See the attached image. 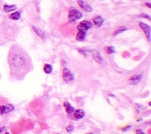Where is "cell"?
Returning <instances> with one entry per match:
<instances>
[{
	"instance_id": "44dd1931",
	"label": "cell",
	"mask_w": 151,
	"mask_h": 134,
	"mask_svg": "<svg viewBox=\"0 0 151 134\" xmlns=\"http://www.w3.org/2000/svg\"><path fill=\"white\" fill-rule=\"evenodd\" d=\"M74 129V127H73V126H68L67 127V132H72L73 130Z\"/></svg>"
},
{
	"instance_id": "ac0fdd59",
	"label": "cell",
	"mask_w": 151,
	"mask_h": 134,
	"mask_svg": "<svg viewBox=\"0 0 151 134\" xmlns=\"http://www.w3.org/2000/svg\"><path fill=\"white\" fill-rule=\"evenodd\" d=\"M52 70H53V68H52V65H50V64H45L44 66V71L45 73L47 74H50L52 73Z\"/></svg>"
},
{
	"instance_id": "e0dca14e",
	"label": "cell",
	"mask_w": 151,
	"mask_h": 134,
	"mask_svg": "<svg viewBox=\"0 0 151 134\" xmlns=\"http://www.w3.org/2000/svg\"><path fill=\"white\" fill-rule=\"evenodd\" d=\"M127 29L128 28L126 27H118L117 29L115 30V31L114 33V36H117V35H120V34L125 32V30H127Z\"/></svg>"
},
{
	"instance_id": "277c9868",
	"label": "cell",
	"mask_w": 151,
	"mask_h": 134,
	"mask_svg": "<svg viewBox=\"0 0 151 134\" xmlns=\"http://www.w3.org/2000/svg\"><path fill=\"white\" fill-rule=\"evenodd\" d=\"M140 27L143 30L148 41L150 42L151 41V27H150V26L146 24H145V23H143V22H140Z\"/></svg>"
},
{
	"instance_id": "6da1fadb",
	"label": "cell",
	"mask_w": 151,
	"mask_h": 134,
	"mask_svg": "<svg viewBox=\"0 0 151 134\" xmlns=\"http://www.w3.org/2000/svg\"><path fill=\"white\" fill-rule=\"evenodd\" d=\"M8 62L11 77L15 80L24 79L27 73L33 70L32 58L18 45L11 47L8 56Z\"/></svg>"
},
{
	"instance_id": "8fae6325",
	"label": "cell",
	"mask_w": 151,
	"mask_h": 134,
	"mask_svg": "<svg viewBox=\"0 0 151 134\" xmlns=\"http://www.w3.org/2000/svg\"><path fill=\"white\" fill-rule=\"evenodd\" d=\"M74 117L77 120H80V119H82L84 117H85V112L84 111L81 110V109H77L74 112Z\"/></svg>"
},
{
	"instance_id": "83f0119b",
	"label": "cell",
	"mask_w": 151,
	"mask_h": 134,
	"mask_svg": "<svg viewBox=\"0 0 151 134\" xmlns=\"http://www.w3.org/2000/svg\"><path fill=\"white\" fill-rule=\"evenodd\" d=\"M56 134H59V133H56Z\"/></svg>"
},
{
	"instance_id": "7c38bea8",
	"label": "cell",
	"mask_w": 151,
	"mask_h": 134,
	"mask_svg": "<svg viewBox=\"0 0 151 134\" xmlns=\"http://www.w3.org/2000/svg\"><path fill=\"white\" fill-rule=\"evenodd\" d=\"M17 9H18V7H17L16 6H15V5H12V6L5 5L4 7H3V10H4L6 12H7V13L14 12V11H15Z\"/></svg>"
},
{
	"instance_id": "5bb4252c",
	"label": "cell",
	"mask_w": 151,
	"mask_h": 134,
	"mask_svg": "<svg viewBox=\"0 0 151 134\" xmlns=\"http://www.w3.org/2000/svg\"><path fill=\"white\" fill-rule=\"evenodd\" d=\"M93 59L98 62V63H99V64H103L104 63V59H103V58L102 57V56H101V54L99 53H98V52H96V53H94L93 54Z\"/></svg>"
},
{
	"instance_id": "ffe728a7",
	"label": "cell",
	"mask_w": 151,
	"mask_h": 134,
	"mask_svg": "<svg viewBox=\"0 0 151 134\" xmlns=\"http://www.w3.org/2000/svg\"><path fill=\"white\" fill-rule=\"evenodd\" d=\"M139 17L142 18H146L148 20H150V16L148 15H146V14H140V15H139Z\"/></svg>"
},
{
	"instance_id": "4fadbf2b",
	"label": "cell",
	"mask_w": 151,
	"mask_h": 134,
	"mask_svg": "<svg viewBox=\"0 0 151 134\" xmlns=\"http://www.w3.org/2000/svg\"><path fill=\"white\" fill-rule=\"evenodd\" d=\"M64 108H65L66 111H67V114H72L73 112L75 111V108H74L70 103H68V102H64Z\"/></svg>"
},
{
	"instance_id": "484cf974",
	"label": "cell",
	"mask_w": 151,
	"mask_h": 134,
	"mask_svg": "<svg viewBox=\"0 0 151 134\" xmlns=\"http://www.w3.org/2000/svg\"><path fill=\"white\" fill-rule=\"evenodd\" d=\"M5 134H9V132H6V133H5Z\"/></svg>"
},
{
	"instance_id": "4316f807",
	"label": "cell",
	"mask_w": 151,
	"mask_h": 134,
	"mask_svg": "<svg viewBox=\"0 0 151 134\" xmlns=\"http://www.w3.org/2000/svg\"><path fill=\"white\" fill-rule=\"evenodd\" d=\"M86 134H93V133H86Z\"/></svg>"
},
{
	"instance_id": "9c48e42d",
	"label": "cell",
	"mask_w": 151,
	"mask_h": 134,
	"mask_svg": "<svg viewBox=\"0 0 151 134\" xmlns=\"http://www.w3.org/2000/svg\"><path fill=\"white\" fill-rule=\"evenodd\" d=\"M32 28H33V30L37 34V35H38V37H40L41 38H42V39H44L45 38V34H44V32L41 29V28H39L38 27H36V26H35V25H33L32 26Z\"/></svg>"
},
{
	"instance_id": "7402d4cb",
	"label": "cell",
	"mask_w": 151,
	"mask_h": 134,
	"mask_svg": "<svg viewBox=\"0 0 151 134\" xmlns=\"http://www.w3.org/2000/svg\"><path fill=\"white\" fill-rule=\"evenodd\" d=\"M136 133L137 134H146L142 129H137V131H136Z\"/></svg>"
},
{
	"instance_id": "9a60e30c",
	"label": "cell",
	"mask_w": 151,
	"mask_h": 134,
	"mask_svg": "<svg viewBox=\"0 0 151 134\" xmlns=\"http://www.w3.org/2000/svg\"><path fill=\"white\" fill-rule=\"evenodd\" d=\"M85 32H83V31H79L77 33V35L76 36V39L78 41H83L85 38Z\"/></svg>"
},
{
	"instance_id": "5b68a950",
	"label": "cell",
	"mask_w": 151,
	"mask_h": 134,
	"mask_svg": "<svg viewBox=\"0 0 151 134\" xmlns=\"http://www.w3.org/2000/svg\"><path fill=\"white\" fill-rule=\"evenodd\" d=\"M63 77L64 79L66 82L70 83L71 82H73L74 80V77L73 73H71V71L70 70H68L67 68H64V71H63Z\"/></svg>"
},
{
	"instance_id": "d6986e66",
	"label": "cell",
	"mask_w": 151,
	"mask_h": 134,
	"mask_svg": "<svg viewBox=\"0 0 151 134\" xmlns=\"http://www.w3.org/2000/svg\"><path fill=\"white\" fill-rule=\"evenodd\" d=\"M106 50H107V53L108 54H113V53H115V48H114V47H108Z\"/></svg>"
},
{
	"instance_id": "d4e9b609",
	"label": "cell",
	"mask_w": 151,
	"mask_h": 134,
	"mask_svg": "<svg viewBox=\"0 0 151 134\" xmlns=\"http://www.w3.org/2000/svg\"><path fill=\"white\" fill-rule=\"evenodd\" d=\"M146 6H147L149 8H150V7H151V6H150V3H146Z\"/></svg>"
},
{
	"instance_id": "3957f363",
	"label": "cell",
	"mask_w": 151,
	"mask_h": 134,
	"mask_svg": "<svg viewBox=\"0 0 151 134\" xmlns=\"http://www.w3.org/2000/svg\"><path fill=\"white\" fill-rule=\"evenodd\" d=\"M93 23L89 21H82V22H80L76 28L79 31H83V32H87V30H88L90 28L93 27Z\"/></svg>"
},
{
	"instance_id": "cb8c5ba5",
	"label": "cell",
	"mask_w": 151,
	"mask_h": 134,
	"mask_svg": "<svg viewBox=\"0 0 151 134\" xmlns=\"http://www.w3.org/2000/svg\"><path fill=\"white\" fill-rule=\"evenodd\" d=\"M6 129V128L5 126H3V127H0V134H1L3 132H4Z\"/></svg>"
},
{
	"instance_id": "52a82bcc",
	"label": "cell",
	"mask_w": 151,
	"mask_h": 134,
	"mask_svg": "<svg viewBox=\"0 0 151 134\" xmlns=\"http://www.w3.org/2000/svg\"><path fill=\"white\" fill-rule=\"evenodd\" d=\"M78 4L79 6V7L84 10L85 12H91L93 11V8L90 6L88 4H87L86 3H85L83 0H78Z\"/></svg>"
},
{
	"instance_id": "8992f818",
	"label": "cell",
	"mask_w": 151,
	"mask_h": 134,
	"mask_svg": "<svg viewBox=\"0 0 151 134\" xmlns=\"http://www.w3.org/2000/svg\"><path fill=\"white\" fill-rule=\"evenodd\" d=\"M14 110H15V107L11 104L6 105H0V114L2 115L7 114L8 113Z\"/></svg>"
},
{
	"instance_id": "7a4b0ae2",
	"label": "cell",
	"mask_w": 151,
	"mask_h": 134,
	"mask_svg": "<svg viewBox=\"0 0 151 134\" xmlns=\"http://www.w3.org/2000/svg\"><path fill=\"white\" fill-rule=\"evenodd\" d=\"M82 17V12H80L79 10L75 9H71L68 14V19L71 23H75L77 20H79Z\"/></svg>"
},
{
	"instance_id": "ba28073f",
	"label": "cell",
	"mask_w": 151,
	"mask_h": 134,
	"mask_svg": "<svg viewBox=\"0 0 151 134\" xmlns=\"http://www.w3.org/2000/svg\"><path fill=\"white\" fill-rule=\"evenodd\" d=\"M142 77L143 76L141 74H136V75H134L133 76H131L130 79H129V82L131 85H134L137 83H139L141 79H142Z\"/></svg>"
},
{
	"instance_id": "603a6c76",
	"label": "cell",
	"mask_w": 151,
	"mask_h": 134,
	"mask_svg": "<svg viewBox=\"0 0 151 134\" xmlns=\"http://www.w3.org/2000/svg\"><path fill=\"white\" fill-rule=\"evenodd\" d=\"M131 126H125V127H124L123 129H122V131H127V130L131 129Z\"/></svg>"
},
{
	"instance_id": "2e32d148",
	"label": "cell",
	"mask_w": 151,
	"mask_h": 134,
	"mask_svg": "<svg viewBox=\"0 0 151 134\" xmlns=\"http://www.w3.org/2000/svg\"><path fill=\"white\" fill-rule=\"evenodd\" d=\"M21 18V12H15L14 13H12L10 15V18L12 19V20H19Z\"/></svg>"
},
{
	"instance_id": "30bf717a",
	"label": "cell",
	"mask_w": 151,
	"mask_h": 134,
	"mask_svg": "<svg viewBox=\"0 0 151 134\" xmlns=\"http://www.w3.org/2000/svg\"><path fill=\"white\" fill-rule=\"evenodd\" d=\"M93 23L96 27H101L104 23V18L102 16H96L93 18Z\"/></svg>"
}]
</instances>
